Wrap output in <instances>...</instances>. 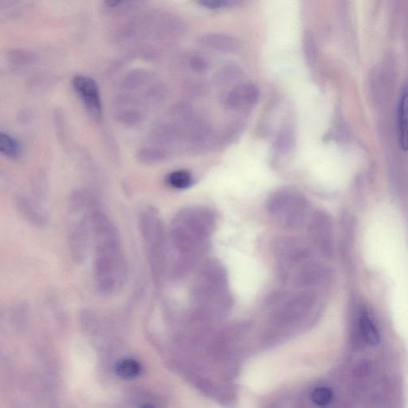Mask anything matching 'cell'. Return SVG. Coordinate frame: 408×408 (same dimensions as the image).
I'll return each instance as SVG.
<instances>
[{
	"instance_id": "cell-1",
	"label": "cell",
	"mask_w": 408,
	"mask_h": 408,
	"mask_svg": "<svg viewBox=\"0 0 408 408\" xmlns=\"http://www.w3.org/2000/svg\"><path fill=\"white\" fill-rule=\"evenodd\" d=\"M215 226L214 213L204 206H188L175 215L168 237L174 253L169 273L175 280H182L193 270L208 249Z\"/></svg>"
},
{
	"instance_id": "cell-2",
	"label": "cell",
	"mask_w": 408,
	"mask_h": 408,
	"mask_svg": "<svg viewBox=\"0 0 408 408\" xmlns=\"http://www.w3.org/2000/svg\"><path fill=\"white\" fill-rule=\"evenodd\" d=\"M91 245L94 250L93 277L96 290L101 295L112 296L120 291L126 282V260L116 226L97 209L93 219Z\"/></svg>"
},
{
	"instance_id": "cell-3",
	"label": "cell",
	"mask_w": 408,
	"mask_h": 408,
	"mask_svg": "<svg viewBox=\"0 0 408 408\" xmlns=\"http://www.w3.org/2000/svg\"><path fill=\"white\" fill-rule=\"evenodd\" d=\"M195 314L206 316L223 313L232 307L226 269L217 260H209L196 276L193 291Z\"/></svg>"
},
{
	"instance_id": "cell-4",
	"label": "cell",
	"mask_w": 408,
	"mask_h": 408,
	"mask_svg": "<svg viewBox=\"0 0 408 408\" xmlns=\"http://www.w3.org/2000/svg\"><path fill=\"white\" fill-rule=\"evenodd\" d=\"M139 226L144 251L156 284L162 283L168 269V237L158 211L153 206L143 208Z\"/></svg>"
},
{
	"instance_id": "cell-5",
	"label": "cell",
	"mask_w": 408,
	"mask_h": 408,
	"mask_svg": "<svg viewBox=\"0 0 408 408\" xmlns=\"http://www.w3.org/2000/svg\"><path fill=\"white\" fill-rule=\"evenodd\" d=\"M69 247L72 258L84 261L92 244L93 219L96 208L86 194L77 193L71 201Z\"/></svg>"
},
{
	"instance_id": "cell-6",
	"label": "cell",
	"mask_w": 408,
	"mask_h": 408,
	"mask_svg": "<svg viewBox=\"0 0 408 408\" xmlns=\"http://www.w3.org/2000/svg\"><path fill=\"white\" fill-rule=\"evenodd\" d=\"M266 206L269 215L283 229H297L307 220L308 201L306 196L297 190L276 191L269 197Z\"/></svg>"
},
{
	"instance_id": "cell-7",
	"label": "cell",
	"mask_w": 408,
	"mask_h": 408,
	"mask_svg": "<svg viewBox=\"0 0 408 408\" xmlns=\"http://www.w3.org/2000/svg\"><path fill=\"white\" fill-rule=\"evenodd\" d=\"M311 248L298 237H282L273 245V254L282 280L286 282L304 263L312 260Z\"/></svg>"
},
{
	"instance_id": "cell-8",
	"label": "cell",
	"mask_w": 408,
	"mask_h": 408,
	"mask_svg": "<svg viewBox=\"0 0 408 408\" xmlns=\"http://www.w3.org/2000/svg\"><path fill=\"white\" fill-rule=\"evenodd\" d=\"M316 304V295L309 290L276 296L271 302V316L277 322H291L307 317Z\"/></svg>"
},
{
	"instance_id": "cell-9",
	"label": "cell",
	"mask_w": 408,
	"mask_h": 408,
	"mask_svg": "<svg viewBox=\"0 0 408 408\" xmlns=\"http://www.w3.org/2000/svg\"><path fill=\"white\" fill-rule=\"evenodd\" d=\"M74 89L93 119L99 121L102 115V106L99 89L96 81L90 77L77 75L72 81Z\"/></svg>"
},
{
	"instance_id": "cell-10",
	"label": "cell",
	"mask_w": 408,
	"mask_h": 408,
	"mask_svg": "<svg viewBox=\"0 0 408 408\" xmlns=\"http://www.w3.org/2000/svg\"><path fill=\"white\" fill-rule=\"evenodd\" d=\"M260 95V90L255 85L242 84L229 93L226 97V104L233 110H241L256 104Z\"/></svg>"
},
{
	"instance_id": "cell-11",
	"label": "cell",
	"mask_w": 408,
	"mask_h": 408,
	"mask_svg": "<svg viewBox=\"0 0 408 408\" xmlns=\"http://www.w3.org/2000/svg\"><path fill=\"white\" fill-rule=\"evenodd\" d=\"M329 233V224L327 218L322 213L315 214L309 224V234L314 244L325 254H329L331 248Z\"/></svg>"
},
{
	"instance_id": "cell-12",
	"label": "cell",
	"mask_w": 408,
	"mask_h": 408,
	"mask_svg": "<svg viewBox=\"0 0 408 408\" xmlns=\"http://www.w3.org/2000/svg\"><path fill=\"white\" fill-rule=\"evenodd\" d=\"M200 43L206 48L222 52H232L239 48L240 42L232 36L224 34H208L200 39Z\"/></svg>"
},
{
	"instance_id": "cell-13",
	"label": "cell",
	"mask_w": 408,
	"mask_h": 408,
	"mask_svg": "<svg viewBox=\"0 0 408 408\" xmlns=\"http://www.w3.org/2000/svg\"><path fill=\"white\" fill-rule=\"evenodd\" d=\"M398 131L401 148L408 151V86L401 92L398 107Z\"/></svg>"
},
{
	"instance_id": "cell-14",
	"label": "cell",
	"mask_w": 408,
	"mask_h": 408,
	"mask_svg": "<svg viewBox=\"0 0 408 408\" xmlns=\"http://www.w3.org/2000/svg\"><path fill=\"white\" fill-rule=\"evenodd\" d=\"M115 370L121 379L130 380L142 375L143 367L136 359L124 358L117 361Z\"/></svg>"
},
{
	"instance_id": "cell-15",
	"label": "cell",
	"mask_w": 408,
	"mask_h": 408,
	"mask_svg": "<svg viewBox=\"0 0 408 408\" xmlns=\"http://www.w3.org/2000/svg\"><path fill=\"white\" fill-rule=\"evenodd\" d=\"M295 130L291 124H285L281 128L275 142L276 151L282 154H287L295 147Z\"/></svg>"
},
{
	"instance_id": "cell-16",
	"label": "cell",
	"mask_w": 408,
	"mask_h": 408,
	"mask_svg": "<svg viewBox=\"0 0 408 408\" xmlns=\"http://www.w3.org/2000/svg\"><path fill=\"white\" fill-rule=\"evenodd\" d=\"M166 182L174 189L184 190L193 185V177L192 174L186 170H177L168 175Z\"/></svg>"
},
{
	"instance_id": "cell-17",
	"label": "cell",
	"mask_w": 408,
	"mask_h": 408,
	"mask_svg": "<svg viewBox=\"0 0 408 408\" xmlns=\"http://www.w3.org/2000/svg\"><path fill=\"white\" fill-rule=\"evenodd\" d=\"M0 152L10 159H15L21 153V147L18 141L8 133L0 134Z\"/></svg>"
},
{
	"instance_id": "cell-18",
	"label": "cell",
	"mask_w": 408,
	"mask_h": 408,
	"mask_svg": "<svg viewBox=\"0 0 408 408\" xmlns=\"http://www.w3.org/2000/svg\"><path fill=\"white\" fill-rule=\"evenodd\" d=\"M242 71L235 64L226 65L215 75V81L219 86H227L240 79Z\"/></svg>"
},
{
	"instance_id": "cell-19",
	"label": "cell",
	"mask_w": 408,
	"mask_h": 408,
	"mask_svg": "<svg viewBox=\"0 0 408 408\" xmlns=\"http://www.w3.org/2000/svg\"><path fill=\"white\" fill-rule=\"evenodd\" d=\"M17 203V208L26 218L37 225H42L46 221L44 216L36 209L30 201L26 199H19Z\"/></svg>"
},
{
	"instance_id": "cell-20",
	"label": "cell",
	"mask_w": 408,
	"mask_h": 408,
	"mask_svg": "<svg viewBox=\"0 0 408 408\" xmlns=\"http://www.w3.org/2000/svg\"><path fill=\"white\" fill-rule=\"evenodd\" d=\"M360 328L367 342L373 346L380 344V337L378 330L376 329L373 321L366 315L360 319Z\"/></svg>"
},
{
	"instance_id": "cell-21",
	"label": "cell",
	"mask_w": 408,
	"mask_h": 408,
	"mask_svg": "<svg viewBox=\"0 0 408 408\" xmlns=\"http://www.w3.org/2000/svg\"><path fill=\"white\" fill-rule=\"evenodd\" d=\"M333 394L331 389L325 387H320L312 394V400L319 407H327L332 402Z\"/></svg>"
},
{
	"instance_id": "cell-22",
	"label": "cell",
	"mask_w": 408,
	"mask_h": 408,
	"mask_svg": "<svg viewBox=\"0 0 408 408\" xmlns=\"http://www.w3.org/2000/svg\"><path fill=\"white\" fill-rule=\"evenodd\" d=\"M302 48L304 58L308 60L309 63H312L315 57L314 43L311 35L307 32L303 35Z\"/></svg>"
},
{
	"instance_id": "cell-23",
	"label": "cell",
	"mask_w": 408,
	"mask_h": 408,
	"mask_svg": "<svg viewBox=\"0 0 408 408\" xmlns=\"http://www.w3.org/2000/svg\"><path fill=\"white\" fill-rule=\"evenodd\" d=\"M235 0H200L199 4L202 5L204 8L210 9H220L226 7H231L232 5L240 3Z\"/></svg>"
},
{
	"instance_id": "cell-24",
	"label": "cell",
	"mask_w": 408,
	"mask_h": 408,
	"mask_svg": "<svg viewBox=\"0 0 408 408\" xmlns=\"http://www.w3.org/2000/svg\"><path fill=\"white\" fill-rule=\"evenodd\" d=\"M190 66L194 71L203 73L208 69V64L202 56L194 55L190 59Z\"/></svg>"
},
{
	"instance_id": "cell-25",
	"label": "cell",
	"mask_w": 408,
	"mask_h": 408,
	"mask_svg": "<svg viewBox=\"0 0 408 408\" xmlns=\"http://www.w3.org/2000/svg\"><path fill=\"white\" fill-rule=\"evenodd\" d=\"M138 408H157V407L152 404H144L141 406H139Z\"/></svg>"
}]
</instances>
